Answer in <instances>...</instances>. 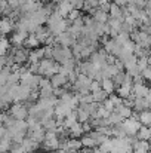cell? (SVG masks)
<instances>
[{"instance_id":"6da1fadb","label":"cell","mask_w":151,"mask_h":153,"mask_svg":"<svg viewBox=\"0 0 151 153\" xmlns=\"http://www.w3.org/2000/svg\"><path fill=\"white\" fill-rule=\"evenodd\" d=\"M139 128H141V123L138 120H135V119H126L122 123V131L126 132V134H130V135L135 134V132H138Z\"/></svg>"},{"instance_id":"7a4b0ae2","label":"cell","mask_w":151,"mask_h":153,"mask_svg":"<svg viewBox=\"0 0 151 153\" xmlns=\"http://www.w3.org/2000/svg\"><path fill=\"white\" fill-rule=\"evenodd\" d=\"M12 114H13L18 120H21V119H24V117L27 116V111H25V108H24L22 105H15V107L12 108Z\"/></svg>"},{"instance_id":"3957f363","label":"cell","mask_w":151,"mask_h":153,"mask_svg":"<svg viewBox=\"0 0 151 153\" xmlns=\"http://www.w3.org/2000/svg\"><path fill=\"white\" fill-rule=\"evenodd\" d=\"M147 152H148V143L147 141H139L133 147V153H147Z\"/></svg>"},{"instance_id":"277c9868","label":"cell","mask_w":151,"mask_h":153,"mask_svg":"<svg viewBox=\"0 0 151 153\" xmlns=\"http://www.w3.org/2000/svg\"><path fill=\"white\" fill-rule=\"evenodd\" d=\"M150 120H151L150 111L144 110V111L139 113V123H144V126H148V125H150Z\"/></svg>"},{"instance_id":"5b68a950","label":"cell","mask_w":151,"mask_h":153,"mask_svg":"<svg viewBox=\"0 0 151 153\" xmlns=\"http://www.w3.org/2000/svg\"><path fill=\"white\" fill-rule=\"evenodd\" d=\"M138 132H139L138 135H139V140H141V141H147V140H148V137H150V129H148V126H141Z\"/></svg>"},{"instance_id":"8992f818","label":"cell","mask_w":151,"mask_h":153,"mask_svg":"<svg viewBox=\"0 0 151 153\" xmlns=\"http://www.w3.org/2000/svg\"><path fill=\"white\" fill-rule=\"evenodd\" d=\"M62 83H65V77H64L62 74L53 76V79H52V85H53V86H61Z\"/></svg>"},{"instance_id":"52a82bcc","label":"cell","mask_w":151,"mask_h":153,"mask_svg":"<svg viewBox=\"0 0 151 153\" xmlns=\"http://www.w3.org/2000/svg\"><path fill=\"white\" fill-rule=\"evenodd\" d=\"M113 82L111 80H108V79H104V82H102V91L107 94V92H111L113 91Z\"/></svg>"},{"instance_id":"ba28073f","label":"cell","mask_w":151,"mask_h":153,"mask_svg":"<svg viewBox=\"0 0 151 153\" xmlns=\"http://www.w3.org/2000/svg\"><path fill=\"white\" fill-rule=\"evenodd\" d=\"M82 146H86V147H94L96 143L94 141V138H91V137H86V138H83L82 140V143H80Z\"/></svg>"}]
</instances>
